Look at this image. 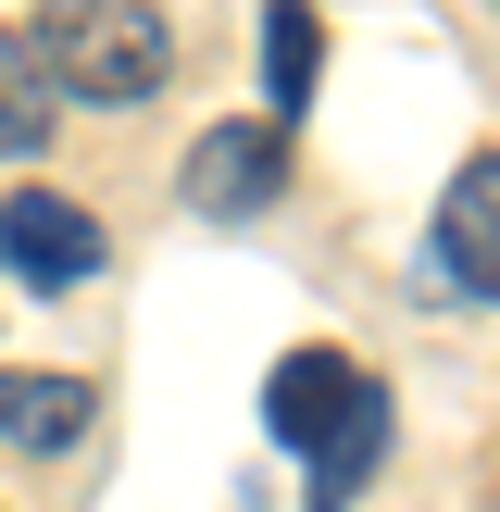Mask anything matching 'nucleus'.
<instances>
[{
  "mask_svg": "<svg viewBox=\"0 0 500 512\" xmlns=\"http://www.w3.org/2000/svg\"><path fill=\"white\" fill-rule=\"evenodd\" d=\"M50 125H63V88H50L38 38H25V25H0V163H38Z\"/></svg>",
  "mask_w": 500,
  "mask_h": 512,
  "instance_id": "obj_7",
  "label": "nucleus"
},
{
  "mask_svg": "<svg viewBox=\"0 0 500 512\" xmlns=\"http://www.w3.org/2000/svg\"><path fill=\"white\" fill-rule=\"evenodd\" d=\"M100 413L88 375H38V363H0V438L25 450V463H50V450H75Z\"/></svg>",
  "mask_w": 500,
  "mask_h": 512,
  "instance_id": "obj_6",
  "label": "nucleus"
},
{
  "mask_svg": "<svg viewBox=\"0 0 500 512\" xmlns=\"http://www.w3.org/2000/svg\"><path fill=\"white\" fill-rule=\"evenodd\" d=\"M313 75H325V25H313V0H275V13H263V88H275V125L313 100Z\"/></svg>",
  "mask_w": 500,
  "mask_h": 512,
  "instance_id": "obj_8",
  "label": "nucleus"
},
{
  "mask_svg": "<svg viewBox=\"0 0 500 512\" xmlns=\"http://www.w3.org/2000/svg\"><path fill=\"white\" fill-rule=\"evenodd\" d=\"M0 263H13V288L63 300V288H88V275L113 263V238H100L88 200H63V188H13V200H0Z\"/></svg>",
  "mask_w": 500,
  "mask_h": 512,
  "instance_id": "obj_4",
  "label": "nucleus"
},
{
  "mask_svg": "<svg viewBox=\"0 0 500 512\" xmlns=\"http://www.w3.org/2000/svg\"><path fill=\"white\" fill-rule=\"evenodd\" d=\"M38 63L63 100H88V113H138V100H163L175 75V25L163 0H38Z\"/></svg>",
  "mask_w": 500,
  "mask_h": 512,
  "instance_id": "obj_2",
  "label": "nucleus"
},
{
  "mask_svg": "<svg viewBox=\"0 0 500 512\" xmlns=\"http://www.w3.org/2000/svg\"><path fill=\"white\" fill-rule=\"evenodd\" d=\"M263 438L300 450L313 463V500L300 512H350V488L375 475V450H388V388H375L350 350H288V363L263 375Z\"/></svg>",
  "mask_w": 500,
  "mask_h": 512,
  "instance_id": "obj_1",
  "label": "nucleus"
},
{
  "mask_svg": "<svg viewBox=\"0 0 500 512\" xmlns=\"http://www.w3.org/2000/svg\"><path fill=\"white\" fill-rule=\"evenodd\" d=\"M175 200H188L200 225H250V213H275L288 200V125H200V150H188V175H175Z\"/></svg>",
  "mask_w": 500,
  "mask_h": 512,
  "instance_id": "obj_3",
  "label": "nucleus"
},
{
  "mask_svg": "<svg viewBox=\"0 0 500 512\" xmlns=\"http://www.w3.org/2000/svg\"><path fill=\"white\" fill-rule=\"evenodd\" d=\"M425 250H438V275H450L463 300H500V150H475V163L438 188Z\"/></svg>",
  "mask_w": 500,
  "mask_h": 512,
  "instance_id": "obj_5",
  "label": "nucleus"
}]
</instances>
